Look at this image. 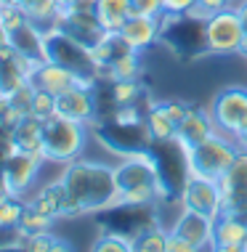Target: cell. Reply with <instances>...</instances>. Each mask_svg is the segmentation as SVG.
Returning <instances> with one entry per match:
<instances>
[{"label": "cell", "mask_w": 247, "mask_h": 252, "mask_svg": "<svg viewBox=\"0 0 247 252\" xmlns=\"http://www.w3.org/2000/svg\"><path fill=\"white\" fill-rule=\"evenodd\" d=\"M61 183L67 189V218L85 213H104L120 204L114 167L101 162L74 159L67 165Z\"/></svg>", "instance_id": "1"}, {"label": "cell", "mask_w": 247, "mask_h": 252, "mask_svg": "<svg viewBox=\"0 0 247 252\" xmlns=\"http://www.w3.org/2000/svg\"><path fill=\"white\" fill-rule=\"evenodd\" d=\"M120 204H152L160 196V175H157L152 154H130L114 167Z\"/></svg>", "instance_id": "2"}, {"label": "cell", "mask_w": 247, "mask_h": 252, "mask_svg": "<svg viewBox=\"0 0 247 252\" xmlns=\"http://www.w3.org/2000/svg\"><path fill=\"white\" fill-rule=\"evenodd\" d=\"M85 138H88V125L70 117H56L43 122V157L51 162H70L80 159L82 149H85Z\"/></svg>", "instance_id": "3"}, {"label": "cell", "mask_w": 247, "mask_h": 252, "mask_svg": "<svg viewBox=\"0 0 247 252\" xmlns=\"http://www.w3.org/2000/svg\"><path fill=\"white\" fill-rule=\"evenodd\" d=\"M45 59L56 61V64L67 66V69H72L74 74H80V77L91 85H96V80L101 77V69H99V64H96L91 48L77 43V40L70 37L64 30H59V27L45 30Z\"/></svg>", "instance_id": "4"}, {"label": "cell", "mask_w": 247, "mask_h": 252, "mask_svg": "<svg viewBox=\"0 0 247 252\" xmlns=\"http://www.w3.org/2000/svg\"><path fill=\"white\" fill-rule=\"evenodd\" d=\"M160 43H165L176 56L181 59H200L208 53L205 40V22L189 16H165L160 19Z\"/></svg>", "instance_id": "5"}, {"label": "cell", "mask_w": 247, "mask_h": 252, "mask_svg": "<svg viewBox=\"0 0 247 252\" xmlns=\"http://www.w3.org/2000/svg\"><path fill=\"white\" fill-rule=\"evenodd\" d=\"M237 152H239V144H237L234 135L218 130L208 141H202V144H197L194 149L186 152L189 173L208 175V178H221L226 170H229V165L234 162Z\"/></svg>", "instance_id": "6"}, {"label": "cell", "mask_w": 247, "mask_h": 252, "mask_svg": "<svg viewBox=\"0 0 247 252\" xmlns=\"http://www.w3.org/2000/svg\"><path fill=\"white\" fill-rule=\"evenodd\" d=\"M205 40H208V53H218V56L239 53L242 40H245V27H242V19H239L237 5L212 13L205 22Z\"/></svg>", "instance_id": "7"}, {"label": "cell", "mask_w": 247, "mask_h": 252, "mask_svg": "<svg viewBox=\"0 0 247 252\" xmlns=\"http://www.w3.org/2000/svg\"><path fill=\"white\" fill-rule=\"evenodd\" d=\"M181 207L183 210H194V213L218 218L223 213V194H221V183L218 178H208V175H197L189 173V178L181 186Z\"/></svg>", "instance_id": "8"}, {"label": "cell", "mask_w": 247, "mask_h": 252, "mask_svg": "<svg viewBox=\"0 0 247 252\" xmlns=\"http://www.w3.org/2000/svg\"><path fill=\"white\" fill-rule=\"evenodd\" d=\"M43 159H45L43 154H30V152L13 149L0 162V186L8 194L24 196L30 191V186L35 183V175H37L40 165H43Z\"/></svg>", "instance_id": "9"}, {"label": "cell", "mask_w": 247, "mask_h": 252, "mask_svg": "<svg viewBox=\"0 0 247 252\" xmlns=\"http://www.w3.org/2000/svg\"><path fill=\"white\" fill-rule=\"evenodd\" d=\"M210 114L218 130L239 138L247 130V88H226L212 98Z\"/></svg>", "instance_id": "10"}, {"label": "cell", "mask_w": 247, "mask_h": 252, "mask_svg": "<svg viewBox=\"0 0 247 252\" xmlns=\"http://www.w3.org/2000/svg\"><path fill=\"white\" fill-rule=\"evenodd\" d=\"M96 135H99V141L109 152L122 154V157L146 152L152 146V135H149L146 125H122V122H114L112 117L106 122H101Z\"/></svg>", "instance_id": "11"}, {"label": "cell", "mask_w": 247, "mask_h": 252, "mask_svg": "<svg viewBox=\"0 0 247 252\" xmlns=\"http://www.w3.org/2000/svg\"><path fill=\"white\" fill-rule=\"evenodd\" d=\"M223 194V210L226 213H237L247 220V152L239 149L234 162L229 170L218 178Z\"/></svg>", "instance_id": "12"}, {"label": "cell", "mask_w": 247, "mask_h": 252, "mask_svg": "<svg viewBox=\"0 0 247 252\" xmlns=\"http://www.w3.org/2000/svg\"><path fill=\"white\" fill-rule=\"evenodd\" d=\"M53 27L64 30L70 37H74V40H77V43H82V45H88V48H93V45L106 35V30L101 27L99 16H96V11L64 8V11H59V19H56V24H53Z\"/></svg>", "instance_id": "13"}, {"label": "cell", "mask_w": 247, "mask_h": 252, "mask_svg": "<svg viewBox=\"0 0 247 252\" xmlns=\"http://www.w3.org/2000/svg\"><path fill=\"white\" fill-rule=\"evenodd\" d=\"M30 83H32V88L48 91V93H53V96H61V93H67L74 85H91V83H85L80 74H74L72 69L56 64V61H48V59L35 64V69L30 74Z\"/></svg>", "instance_id": "14"}, {"label": "cell", "mask_w": 247, "mask_h": 252, "mask_svg": "<svg viewBox=\"0 0 247 252\" xmlns=\"http://www.w3.org/2000/svg\"><path fill=\"white\" fill-rule=\"evenodd\" d=\"M96 85H74L67 93L56 96V112L61 117H70L77 122H93L99 117V104H96Z\"/></svg>", "instance_id": "15"}, {"label": "cell", "mask_w": 247, "mask_h": 252, "mask_svg": "<svg viewBox=\"0 0 247 252\" xmlns=\"http://www.w3.org/2000/svg\"><path fill=\"white\" fill-rule=\"evenodd\" d=\"M212 250L245 252L247 250V220L237 213H223L212 223Z\"/></svg>", "instance_id": "16"}, {"label": "cell", "mask_w": 247, "mask_h": 252, "mask_svg": "<svg viewBox=\"0 0 247 252\" xmlns=\"http://www.w3.org/2000/svg\"><path fill=\"white\" fill-rule=\"evenodd\" d=\"M212 223H215V218L210 215L194 213V210H181V215L176 218L170 231L189 239L200 252V250H212Z\"/></svg>", "instance_id": "17"}, {"label": "cell", "mask_w": 247, "mask_h": 252, "mask_svg": "<svg viewBox=\"0 0 247 252\" xmlns=\"http://www.w3.org/2000/svg\"><path fill=\"white\" fill-rule=\"evenodd\" d=\"M212 133H218V125H215V120H212V114L205 112V109H189V114L178 122V127H176V141L189 152V149H194L197 144L208 141Z\"/></svg>", "instance_id": "18"}, {"label": "cell", "mask_w": 247, "mask_h": 252, "mask_svg": "<svg viewBox=\"0 0 247 252\" xmlns=\"http://www.w3.org/2000/svg\"><path fill=\"white\" fill-rule=\"evenodd\" d=\"M160 19L162 16H141V13H133L125 22V27L120 30V35L128 40V45L133 51L143 53L160 40Z\"/></svg>", "instance_id": "19"}, {"label": "cell", "mask_w": 247, "mask_h": 252, "mask_svg": "<svg viewBox=\"0 0 247 252\" xmlns=\"http://www.w3.org/2000/svg\"><path fill=\"white\" fill-rule=\"evenodd\" d=\"M11 45L16 48L19 56L35 61H45V30L43 27H37L35 22H27L24 27H19V30L11 32Z\"/></svg>", "instance_id": "20"}, {"label": "cell", "mask_w": 247, "mask_h": 252, "mask_svg": "<svg viewBox=\"0 0 247 252\" xmlns=\"http://www.w3.org/2000/svg\"><path fill=\"white\" fill-rule=\"evenodd\" d=\"M27 204H30L32 210H37V213L53 218V220H56V218H67V189H64V183H61V178L43 186Z\"/></svg>", "instance_id": "21"}, {"label": "cell", "mask_w": 247, "mask_h": 252, "mask_svg": "<svg viewBox=\"0 0 247 252\" xmlns=\"http://www.w3.org/2000/svg\"><path fill=\"white\" fill-rule=\"evenodd\" d=\"M11 144L19 152L43 154V120H37L35 114H24L22 122L11 130Z\"/></svg>", "instance_id": "22"}, {"label": "cell", "mask_w": 247, "mask_h": 252, "mask_svg": "<svg viewBox=\"0 0 247 252\" xmlns=\"http://www.w3.org/2000/svg\"><path fill=\"white\" fill-rule=\"evenodd\" d=\"M91 53H93L96 64H99L101 74H106V69L114 64V61H120L122 56L133 53V48L128 45V40L122 37L120 32H106V35L91 48ZM136 53H139V51H136Z\"/></svg>", "instance_id": "23"}, {"label": "cell", "mask_w": 247, "mask_h": 252, "mask_svg": "<svg viewBox=\"0 0 247 252\" xmlns=\"http://www.w3.org/2000/svg\"><path fill=\"white\" fill-rule=\"evenodd\" d=\"M96 16L106 32H120L133 16V0H96Z\"/></svg>", "instance_id": "24"}, {"label": "cell", "mask_w": 247, "mask_h": 252, "mask_svg": "<svg viewBox=\"0 0 247 252\" xmlns=\"http://www.w3.org/2000/svg\"><path fill=\"white\" fill-rule=\"evenodd\" d=\"M143 125H146L152 141H173L176 138V122L162 112L160 104H152L143 114Z\"/></svg>", "instance_id": "25"}, {"label": "cell", "mask_w": 247, "mask_h": 252, "mask_svg": "<svg viewBox=\"0 0 247 252\" xmlns=\"http://www.w3.org/2000/svg\"><path fill=\"white\" fill-rule=\"evenodd\" d=\"M19 5L27 11L30 22H35L43 30H51L59 19V0H19Z\"/></svg>", "instance_id": "26"}, {"label": "cell", "mask_w": 247, "mask_h": 252, "mask_svg": "<svg viewBox=\"0 0 247 252\" xmlns=\"http://www.w3.org/2000/svg\"><path fill=\"white\" fill-rule=\"evenodd\" d=\"M24 207L27 204L19 199L16 194H8L3 189V191H0V231H16Z\"/></svg>", "instance_id": "27"}, {"label": "cell", "mask_w": 247, "mask_h": 252, "mask_svg": "<svg viewBox=\"0 0 247 252\" xmlns=\"http://www.w3.org/2000/svg\"><path fill=\"white\" fill-rule=\"evenodd\" d=\"M168 234L160 223L143 228L139 236H133V250L136 252H168Z\"/></svg>", "instance_id": "28"}, {"label": "cell", "mask_w": 247, "mask_h": 252, "mask_svg": "<svg viewBox=\"0 0 247 252\" xmlns=\"http://www.w3.org/2000/svg\"><path fill=\"white\" fill-rule=\"evenodd\" d=\"M11 250H30V252H56V250H67V244L53 236L51 231L43 234H32V236H22L19 244H11Z\"/></svg>", "instance_id": "29"}, {"label": "cell", "mask_w": 247, "mask_h": 252, "mask_svg": "<svg viewBox=\"0 0 247 252\" xmlns=\"http://www.w3.org/2000/svg\"><path fill=\"white\" fill-rule=\"evenodd\" d=\"M51 223H53V218L37 213V210H32L30 204H27L24 213H22V220H19V226H16V234L19 236L43 234V231H51Z\"/></svg>", "instance_id": "30"}, {"label": "cell", "mask_w": 247, "mask_h": 252, "mask_svg": "<svg viewBox=\"0 0 247 252\" xmlns=\"http://www.w3.org/2000/svg\"><path fill=\"white\" fill-rule=\"evenodd\" d=\"M141 53H128V56H122L120 61H114L112 66L106 69L104 77L109 80H136L139 77V72H141Z\"/></svg>", "instance_id": "31"}, {"label": "cell", "mask_w": 247, "mask_h": 252, "mask_svg": "<svg viewBox=\"0 0 247 252\" xmlns=\"http://www.w3.org/2000/svg\"><path fill=\"white\" fill-rule=\"evenodd\" d=\"M112 101L114 106H130L141 98V85L136 80H112Z\"/></svg>", "instance_id": "32"}, {"label": "cell", "mask_w": 247, "mask_h": 252, "mask_svg": "<svg viewBox=\"0 0 247 252\" xmlns=\"http://www.w3.org/2000/svg\"><path fill=\"white\" fill-rule=\"evenodd\" d=\"M96 252H133V239H128L125 234H117V231H104L99 239L93 242Z\"/></svg>", "instance_id": "33"}, {"label": "cell", "mask_w": 247, "mask_h": 252, "mask_svg": "<svg viewBox=\"0 0 247 252\" xmlns=\"http://www.w3.org/2000/svg\"><path fill=\"white\" fill-rule=\"evenodd\" d=\"M27 22H30V16H27V11L19 3H0V24H3L8 32L24 27Z\"/></svg>", "instance_id": "34"}, {"label": "cell", "mask_w": 247, "mask_h": 252, "mask_svg": "<svg viewBox=\"0 0 247 252\" xmlns=\"http://www.w3.org/2000/svg\"><path fill=\"white\" fill-rule=\"evenodd\" d=\"M30 114H35L37 120H51V117H56V96L53 93H48V91H37L35 88V98H32V112Z\"/></svg>", "instance_id": "35"}, {"label": "cell", "mask_w": 247, "mask_h": 252, "mask_svg": "<svg viewBox=\"0 0 247 252\" xmlns=\"http://www.w3.org/2000/svg\"><path fill=\"white\" fill-rule=\"evenodd\" d=\"M231 5H234V0H197V3L191 5L189 16L200 19V22H208L212 13H218L223 8H231Z\"/></svg>", "instance_id": "36"}, {"label": "cell", "mask_w": 247, "mask_h": 252, "mask_svg": "<svg viewBox=\"0 0 247 252\" xmlns=\"http://www.w3.org/2000/svg\"><path fill=\"white\" fill-rule=\"evenodd\" d=\"M5 96H8V104L16 106L22 114H30V112H32V98H35V88H32V83L19 85L16 91L5 93Z\"/></svg>", "instance_id": "37"}, {"label": "cell", "mask_w": 247, "mask_h": 252, "mask_svg": "<svg viewBox=\"0 0 247 252\" xmlns=\"http://www.w3.org/2000/svg\"><path fill=\"white\" fill-rule=\"evenodd\" d=\"M160 106H162V112L168 114L170 120L176 122V127H178V122H181L183 117L189 114V104H183V101H160Z\"/></svg>", "instance_id": "38"}, {"label": "cell", "mask_w": 247, "mask_h": 252, "mask_svg": "<svg viewBox=\"0 0 247 252\" xmlns=\"http://www.w3.org/2000/svg\"><path fill=\"white\" fill-rule=\"evenodd\" d=\"M197 0H162V13L165 16H183L191 11Z\"/></svg>", "instance_id": "39"}, {"label": "cell", "mask_w": 247, "mask_h": 252, "mask_svg": "<svg viewBox=\"0 0 247 252\" xmlns=\"http://www.w3.org/2000/svg\"><path fill=\"white\" fill-rule=\"evenodd\" d=\"M133 13H141V16H162V0H133Z\"/></svg>", "instance_id": "40"}, {"label": "cell", "mask_w": 247, "mask_h": 252, "mask_svg": "<svg viewBox=\"0 0 247 252\" xmlns=\"http://www.w3.org/2000/svg\"><path fill=\"white\" fill-rule=\"evenodd\" d=\"M168 252H197V247L189 239H183L181 234L170 231V234H168Z\"/></svg>", "instance_id": "41"}, {"label": "cell", "mask_w": 247, "mask_h": 252, "mask_svg": "<svg viewBox=\"0 0 247 252\" xmlns=\"http://www.w3.org/2000/svg\"><path fill=\"white\" fill-rule=\"evenodd\" d=\"M237 11H239V19H242L245 35H247V0H239V3H237Z\"/></svg>", "instance_id": "42"}, {"label": "cell", "mask_w": 247, "mask_h": 252, "mask_svg": "<svg viewBox=\"0 0 247 252\" xmlns=\"http://www.w3.org/2000/svg\"><path fill=\"white\" fill-rule=\"evenodd\" d=\"M8 40H11V32L5 30L3 24H0V45H3V43H8Z\"/></svg>", "instance_id": "43"}, {"label": "cell", "mask_w": 247, "mask_h": 252, "mask_svg": "<svg viewBox=\"0 0 247 252\" xmlns=\"http://www.w3.org/2000/svg\"><path fill=\"white\" fill-rule=\"evenodd\" d=\"M237 144H239V149H245V152H247V130L237 138Z\"/></svg>", "instance_id": "44"}, {"label": "cell", "mask_w": 247, "mask_h": 252, "mask_svg": "<svg viewBox=\"0 0 247 252\" xmlns=\"http://www.w3.org/2000/svg\"><path fill=\"white\" fill-rule=\"evenodd\" d=\"M72 5H74V0H59V8H61V11H64V8H72Z\"/></svg>", "instance_id": "45"}, {"label": "cell", "mask_w": 247, "mask_h": 252, "mask_svg": "<svg viewBox=\"0 0 247 252\" xmlns=\"http://www.w3.org/2000/svg\"><path fill=\"white\" fill-rule=\"evenodd\" d=\"M239 53H242V56H247V35H245V40H242V48H239Z\"/></svg>", "instance_id": "46"}, {"label": "cell", "mask_w": 247, "mask_h": 252, "mask_svg": "<svg viewBox=\"0 0 247 252\" xmlns=\"http://www.w3.org/2000/svg\"><path fill=\"white\" fill-rule=\"evenodd\" d=\"M0 3H19V0H0Z\"/></svg>", "instance_id": "47"}]
</instances>
